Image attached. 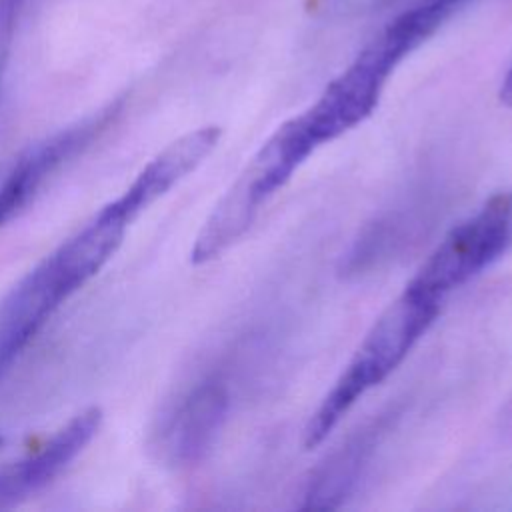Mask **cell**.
I'll return each instance as SVG.
<instances>
[{
  "label": "cell",
  "instance_id": "6da1fadb",
  "mask_svg": "<svg viewBox=\"0 0 512 512\" xmlns=\"http://www.w3.org/2000/svg\"><path fill=\"white\" fill-rule=\"evenodd\" d=\"M470 0H420L396 14L296 118L318 146L362 124L378 106L396 66L434 36Z\"/></svg>",
  "mask_w": 512,
  "mask_h": 512
},
{
  "label": "cell",
  "instance_id": "7a4b0ae2",
  "mask_svg": "<svg viewBox=\"0 0 512 512\" xmlns=\"http://www.w3.org/2000/svg\"><path fill=\"white\" fill-rule=\"evenodd\" d=\"M442 308L440 300L404 292L378 316L358 350L310 416L304 428V448H316L370 388L386 380L428 332Z\"/></svg>",
  "mask_w": 512,
  "mask_h": 512
},
{
  "label": "cell",
  "instance_id": "3957f363",
  "mask_svg": "<svg viewBox=\"0 0 512 512\" xmlns=\"http://www.w3.org/2000/svg\"><path fill=\"white\" fill-rule=\"evenodd\" d=\"M316 150L298 118L286 120L254 154L232 186L216 202L190 250V262L200 266L236 244L254 224L262 206L292 178Z\"/></svg>",
  "mask_w": 512,
  "mask_h": 512
},
{
  "label": "cell",
  "instance_id": "277c9868",
  "mask_svg": "<svg viewBox=\"0 0 512 512\" xmlns=\"http://www.w3.org/2000/svg\"><path fill=\"white\" fill-rule=\"evenodd\" d=\"M512 246V190L490 196L456 224L424 260L406 290L444 300L452 290L490 268Z\"/></svg>",
  "mask_w": 512,
  "mask_h": 512
},
{
  "label": "cell",
  "instance_id": "5b68a950",
  "mask_svg": "<svg viewBox=\"0 0 512 512\" xmlns=\"http://www.w3.org/2000/svg\"><path fill=\"white\" fill-rule=\"evenodd\" d=\"M90 278L60 246L32 268L0 306V378L54 312Z\"/></svg>",
  "mask_w": 512,
  "mask_h": 512
},
{
  "label": "cell",
  "instance_id": "8992f818",
  "mask_svg": "<svg viewBox=\"0 0 512 512\" xmlns=\"http://www.w3.org/2000/svg\"><path fill=\"white\" fill-rule=\"evenodd\" d=\"M102 410L88 406L58 428L34 454L0 470V510L12 508L58 478L92 442L102 426Z\"/></svg>",
  "mask_w": 512,
  "mask_h": 512
},
{
  "label": "cell",
  "instance_id": "52a82bcc",
  "mask_svg": "<svg viewBox=\"0 0 512 512\" xmlns=\"http://www.w3.org/2000/svg\"><path fill=\"white\" fill-rule=\"evenodd\" d=\"M220 136L222 128L214 124L182 134L138 172L122 196L108 202L106 206L126 224L134 222L148 206H152L180 180L194 172L216 148Z\"/></svg>",
  "mask_w": 512,
  "mask_h": 512
},
{
  "label": "cell",
  "instance_id": "ba28073f",
  "mask_svg": "<svg viewBox=\"0 0 512 512\" xmlns=\"http://www.w3.org/2000/svg\"><path fill=\"white\" fill-rule=\"evenodd\" d=\"M228 412V392L220 382L198 384L172 412L160 436L168 462L188 466L202 460L218 438Z\"/></svg>",
  "mask_w": 512,
  "mask_h": 512
},
{
  "label": "cell",
  "instance_id": "9c48e42d",
  "mask_svg": "<svg viewBox=\"0 0 512 512\" xmlns=\"http://www.w3.org/2000/svg\"><path fill=\"white\" fill-rule=\"evenodd\" d=\"M380 434V426L364 428L356 432L344 446L332 452L310 476L308 486L304 490V510H332L338 508L348 494L354 490L364 464L368 462L372 450L376 448V440Z\"/></svg>",
  "mask_w": 512,
  "mask_h": 512
},
{
  "label": "cell",
  "instance_id": "30bf717a",
  "mask_svg": "<svg viewBox=\"0 0 512 512\" xmlns=\"http://www.w3.org/2000/svg\"><path fill=\"white\" fill-rule=\"evenodd\" d=\"M0 80H2V54H0Z\"/></svg>",
  "mask_w": 512,
  "mask_h": 512
},
{
  "label": "cell",
  "instance_id": "8fae6325",
  "mask_svg": "<svg viewBox=\"0 0 512 512\" xmlns=\"http://www.w3.org/2000/svg\"><path fill=\"white\" fill-rule=\"evenodd\" d=\"M2 442H4V438H2V436H0V448H2Z\"/></svg>",
  "mask_w": 512,
  "mask_h": 512
}]
</instances>
